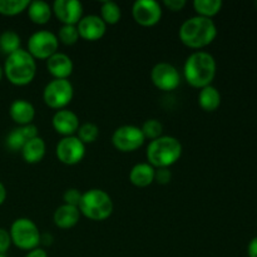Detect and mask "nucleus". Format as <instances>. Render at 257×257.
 Instances as JSON below:
<instances>
[{
	"label": "nucleus",
	"instance_id": "41",
	"mask_svg": "<svg viewBox=\"0 0 257 257\" xmlns=\"http://www.w3.org/2000/svg\"><path fill=\"white\" fill-rule=\"evenodd\" d=\"M0 257H7L5 255H0Z\"/></svg>",
	"mask_w": 257,
	"mask_h": 257
},
{
	"label": "nucleus",
	"instance_id": "8",
	"mask_svg": "<svg viewBox=\"0 0 257 257\" xmlns=\"http://www.w3.org/2000/svg\"><path fill=\"white\" fill-rule=\"evenodd\" d=\"M59 40L57 34L49 30H38L33 33L28 39L27 52L35 60H48L58 52Z\"/></svg>",
	"mask_w": 257,
	"mask_h": 257
},
{
	"label": "nucleus",
	"instance_id": "29",
	"mask_svg": "<svg viewBox=\"0 0 257 257\" xmlns=\"http://www.w3.org/2000/svg\"><path fill=\"white\" fill-rule=\"evenodd\" d=\"M142 130L143 136H145L146 140H157L162 136L163 133V124L158 119H155V118H151V119H147L141 127Z\"/></svg>",
	"mask_w": 257,
	"mask_h": 257
},
{
	"label": "nucleus",
	"instance_id": "35",
	"mask_svg": "<svg viewBox=\"0 0 257 257\" xmlns=\"http://www.w3.org/2000/svg\"><path fill=\"white\" fill-rule=\"evenodd\" d=\"M186 4H187L186 0H165V2H163V5L173 13L181 12V10L186 7Z\"/></svg>",
	"mask_w": 257,
	"mask_h": 257
},
{
	"label": "nucleus",
	"instance_id": "13",
	"mask_svg": "<svg viewBox=\"0 0 257 257\" xmlns=\"http://www.w3.org/2000/svg\"><path fill=\"white\" fill-rule=\"evenodd\" d=\"M52 10L62 25H77L83 18V4L79 0H55Z\"/></svg>",
	"mask_w": 257,
	"mask_h": 257
},
{
	"label": "nucleus",
	"instance_id": "10",
	"mask_svg": "<svg viewBox=\"0 0 257 257\" xmlns=\"http://www.w3.org/2000/svg\"><path fill=\"white\" fill-rule=\"evenodd\" d=\"M55 155L58 161L67 166H74L82 162L85 156V145L77 137L69 136L63 137L55 147Z\"/></svg>",
	"mask_w": 257,
	"mask_h": 257
},
{
	"label": "nucleus",
	"instance_id": "39",
	"mask_svg": "<svg viewBox=\"0 0 257 257\" xmlns=\"http://www.w3.org/2000/svg\"><path fill=\"white\" fill-rule=\"evenodd\" d=\"M5 200H7V188H5V186L0 181V206L5 202Z\"/></svg>",
	"mask_w": 257,
	"mask_h": 257
},
{
	"label": "nucleus",
	"instance_id": "30",
	"mask_svg": "<svg viewBox=\"0 0 257 257\" xmlns=\"http://www.w3.org/2000/svg\"><path fill=\"white\" fill-rule=\"evenodd\" d=\"M25 142H27V140H25V137L23 136L20 128H15V130H13L7 137V147L9 148L12 152L22 151V148L24 147Z\"/></svg>",
	"mask_w": 257,
	"mask_h": 257
},
{
	"label": "nucleus",
	"instance_id": "40",
	"mask_svg": "<svg viewBox=\"0 0 257 257\" xmlns=\"http://www.w3.org/2000/svg\"><path fill=\"white\" fill-rule=\"evenodd\" d=\"M3 75H4V70H3V67L0 65V80L3 79Z\"/></svg>",
	"mask_w": 257,
	"mask_h": 257
},
{
	"label": "nucleus",
	"instance_id": "7",
	"mask_svg": "<svg viewBox=\"0 0 257 257\" xmlns=\"http://www.w3.org/2000/svg\"><path fill=\"white\" fill-rule=\"evenodd\" d=\"M74 97V88L68 79H52L43 89V100L52 109H64Z\"/></svg>",
	"mask_w": 257,
	"mask_h": 257
},
{
	"label": "nucleus",
	"instance_id": "17",
	"mask_svg": "<svg viewBox=\"0 0 257 257\" xmlns=\"http://www.w3.org/2000/svg\"><path fill=\"white\" fill-rule=\"evenodd\" d=\"M80 216L82 215H80L79 208L63 203L54 211L53 221H54V225L60 230H70L78 225Z\"/></svg>",
	"mask_w": 257,
	"mask_h": 257
},
{
	"label": "nucleus",
	"instance_id": "36",
	"mask_svg": "<svg viewBox=\"0 0 257 257\" xmlns=\"http://www.w3.org/2000/svg\"><path fill=\"white\" fill-rule=\"evenodd\" d=\"M247 256L257 257V236L248 242L247 245Z\"/></svg>",
	"mask_w": 257,
	"mask_h": 257
},
{
	"label": "nucleus",
	"instance_id": "27",
	"mask_svg": "<svg viewBox=\"0 0 257 257\" xmlns=\"http://www.w3.org/2000/svg\"><path fill=\"white\" fill-rule=\"evenodd\" d=\"M77 133V137L79 138L84 145H90V143L97 141L98 136H99V128H98V125L95 124V123L85 122L79 125Z\"/></svg>",
	"mask_w": 257,
	"mask_h": 257
},
{
	"label": "nucleus",
	"instance_id": "37",
	"mask_svg": "<svg viewBox=\"0 0 257 257\" xmlns=\"http://www.w3.org/2000/svg\"><path fill=\"white\" fill-rule=\"evenodd\" d=\"M25 257H49V256H48L47 251H45L44 248L37 247V248H34V250L28 251Z\"/></svg>",
	"mask_w": 257,
	"mask_h": 257
},
{
	"label": "nucleus",
	"instance_id": "11",
	"mask_svg": "<svg viewBox=\"0 0 257 257\" xmlns=\"http://www.w3.org/2000/svg\"><path fill=\"white\" fill-rule=\"evenodd\" d=\"M153 85L163 92H172L181 84V75L177 68L167 62H160L151 70Z\"/></svg>",
	"mask_w": 257,
	"mask_h": 257
},
{
	"label": "nucleus",
	"instance_id": "4",
	"mask_svg": "<svg viewBox=\"0 0 257 257\" xmlns=\"http://www.w3.org/2000/svg\"><path fill=\"white\" fill-rule=\"evenodd\" d=\"M4 75L12 84L24 87L30 84L37 75V60L25 49L20 48L5 59Z\"/></svg>",
	"mask_w": 257,
	"mask_h": 257
},
{
	"label": "nucleus",
	"instance_id": "5",
	"mask_svg": "<svg viewBox=\"0 0 257 257\" xmlns=\"http://www.w3.org/2000/svg\"><path fill=\"white\" fill-rule=\"evenodd\" d=\"M80 215L90 221H105L112 216L114 205L112 197L100 188H92L83 192L79 206Z\"/></svg>",
	"mask_w": 257,
	"mask_h": 257
},
{
	"label": "nucleus",
	"instance_id": "14",
	"mask_svg": "<svg viewBox=\"0 0 257 257\" xmlns=\"http://www.w3.org/2000/svg\"><path fill=\"white\" fill-rule=\"evenodd\" d=\"M79 38L88 42H97L102 39L107 33V24L102 20L99 15L89 14L84 15L77 24Z\"/></svg>",
	"mask_w": 257,
	"mask_h": 257
},
{
	"label": "nucleus",
	"instance_id": "21",
	"mask_svg": "<svg viewBox=\"0 0 257 257\" xmlns=\"http://www.w3.org/2000/svg\"><path fill=\"white\" fill-rule=\"evenodd\" d=\"M28 17L34 24L44 25L50 20L53 15L52 5L48 4L43 0H33L29 3V7L27 9Z\"/></svg>",
	"mask_w": 257,
	"mask_h": 257
},
{
	"label": "nucleus",
	"instance_id": "16",
	"mask_svg": "<svg viewBox=\"0 0 257 257\" xmlns=\"http://www.w3.org/2000/svg\"><path fill=\"white\" fill-rule=\"evenodd\" d=\"M47 69L53 79H68L74 70V63L68 54L57 52L47 60Z\"/></svg>",
	"mask_w": 257,
	"mask_h": 257
},
{
	"label": "nucleus",
	"instance_id": "9",
	"mask_svg": "<svg viewBox=\"0 0 257 257\" xmlns=\"http://www.w3.org/2000/svg\"><path fill=\"white\" fill-rule=\"evenodd\" d=\"M146 142L141 127L133 124H124L115 128L112 135V145L117 151L123 153L135 152L140 150Z\"/></svg>",
	"mask_w": 257,
	"mask_h": 257
},
{
	"label": "nucleus",
	"instance_id": "32",
	"mask_svg": "<svg viewBox=\"0 0 257 257\" xmlns=\"http://www.w3.org/2000/svg\"><path fill=\"white\" fill-rule=\"evenodd\" d=\"M172 181V172L170 168H156L155 172V182L158 185H168Z\"/></svg>",
	"mask_w": 257,
	"mask_h": 257
},
{
	"label": "nucleus",
	"instance_id": "19",
	"mask_svg": "<svg viewBox=\"0 0 257 257\" xmlns=\"http://www.w3.org/2000/svg\"><path fill=\"white\" fill-rule=\"evenodd\" d=\"M156 168L148 162L137 163L130 171V181L133 186L140 188L148 187L155 182Z\"/></svg>",
	"mask_w": 257,
	"mask_h": 257
},
{
	"label": "nucleus",
	"instance_id": "23",
	"mask_svg": "<svg viewBox=\"0 0 257 257\" xmlns=\"http://www.w3.org/2000/svg\"><path fill=\"white\" fill-rule=\"evenodd\" d=\"M223 3L221 0H195L193 2V9L200 17L212 19L215 15L222 9Z\"/></svg>",
	"mask_w": 257,
	"mask_h": 257
},
{
	"label": "nucleus",
	"instance_id": "22",
	"mask_svg": "<svg viewBox=\"0 0 257 257\" xmlns=\"http://www.w3.org/2000/svg\"><path fill=\"white\" fill-rule=\"evenodd\" d=\"M198 104L205 112H215L221 105L220 90L212 84L200 89L198 93Z\"/></svg>",
	"mask_w": 257,
	"mask_h": 257
},
{
	"label": "nucleus",
	"instance_id": "33",
	"mask_svg": "<svg viewBox=\"0 0 257 257\" xmlns=\"http://www.w3.org/2000/svg\"><path fill=\"white\" fill-rule=\"evenodd\" d=\"M12 237L7 228L0 227V255H5L12 246Z\"/></svg>",
	"mask_w": 257,
	"mask_h": 257
},
{
	"label": "nucleus",
	"instance_id": "18",
	"mask_svg": "<svg viewBox=\"0 0 257 257\" xmlns=\"http://www.w3.org/2000/svg\"><path fill=\"white\" fill-rule=\"evenodd\" d=\"M9 115L20 127L33 123L35 118V108L25 99H15L9 107Z\"/></svg>",
	"mask_w": 257,
	"mask_h": 257
},
{
	"label": "nucleus",
	"instance_id": "28",
	"mask_svg": "<svg viewBox=\"0 0 257 257\" xmlns=\"http://www.w3.org/2000/svg\"><path fill=\"white\" fill-rule=\"evenodd\" d=\"M58 40L64 45H74L79 38L77 25H62L58 30Z\"/></svg>",
	"mask_w": 257,
	"mask_h": 257
},
{
	"label": "nucleus",
	"instance_id": "24",
	"mask_svg": "<svg viewBox=\"0 0 257 257\" xmlns=\"http://www.w3.org/2000/svg\"><path fill=\"white\" fill-rule=\"evenodd\" d=\"M100 18L103 22L108 25H115L119 23L120 18H122V10L117 3L112 2V0H107L100 4Z\"/></svg>",
	"mask_w": 257,
	"mask_h": 257
},
{
	"label": "nucleus",
	"instance_id": "20",
	"mask_svg": "<svg viewBox=\"0 0 257 257\" xmlns=\"http://www.w3.org/2000/svg\"><path fill=\"white\" fill-rule=\"evenodd\" d=\"M22 157L29 165L39 163L44 158L47 152V145L42 137H35L25 142L24 147L22 148Z\"/></svg>",
	"mask_w": 257,
	"mask_h": 257
},
{
	"label": "nucleus",
	"instance_id": "3",
	"mask_svg": "<svg viewBox=\"0 0 257 257\" xmlns=\"http://www.w3.org/2000/svg\"><path fill=\"white\" fill-rule=\"evenodd\" d=\"M182 145L173 136H161L148 143L146 157L155 168H170L180 161L182 156Z\"/></svg>",
	"mask_w": 257,
	"mask_h": 257
},
{
	"label": "nucleus",
	"instance_id": "2",
	"mask_svg": "<svg viewBox=\"0 0 257 257\" xmlns=\"http://www.w3.org/2000/svg\"><path fill=\"white\" fill-rule=\"evenodd\" d=\"M217 73V63L212 54L203 50L191 53L183 64V77L193 88L202 89L212 84Z\"/></svg>",
	"mask_w": 257,
	"mask_h": 257
},
{
	"label": "nucleus",
	"instance_id": "26",
	"mask_svg": "<svg viewBox=\"0 0 257 257\" xmlns=\"http://www.w3.org/2000/svg\"><path fill=\"white\" fill-rule=\"evenodd\" d=\"M30 0H0V14L15 17L28 9Z\"/></svg>",
	"mask_w": 257,
	"mask_h": 257
},
{
	"label": "nucleus",
	"instance_id": "31",
	"mask_svg": "<svg viewBox=\"0 0 257 257\" xmlns=\"http://www.w3.org/2000/svg\"><path fill=\"white\" fill-rule=\"evenodd\" d=\"M82 195L83 193L80 192L78 188H68V190H65L64 193H63V201H64L65 205L78 207L80 200H82Z\"/></svg>",
	"mask_w": 257,
	"mask_h": 257
},
{
	"label": "nucleus",
	"instance_id": "15",
	"mask_svg": "<svg viewBox=\"0 0 257 257\" xmlns=\"http://www.w3.org/2000/svg\"><path fill=\"white\" fill-rule=\"evenodd\" d=\"M52 125L55 132L58 135L63 136V137L74 136L78 132V128L80 125L79 117L73 110L64 108V109L57 110L53 114Z\"/></svg>",
	"mask_w": 257,
	"mask_h": 257
},
{
	"label": "nucleus",
	"instance_id": "38",
	"mask_svg": "<svg viewBox=\"0 0 257 257\" xmlns=\"http://www.w3.org/2000/svg\"><path fill=\"white\" fill-rule=\"evenodd\" d=\"M54 241L53 238L52 233H42L40 235V245H44V246H50Z\"/></svg>",
	"mask_w": 257,
	"mask_h": 257
},
{
	"label": "nucleus",
	"instance_id": "6",
	"mask_svg": "<svg viewBox=\"0 0 257 257\" xmlns=\"http://www.w3.org/2000/svg\"><path fill=\"white\" fill-rule=\"evenodd\" d=\"M10 237L12 243L23 251H30L39 247L40 235L39 227L33 220L28 217H19L13 221L10 226Z\"/></svg>",
	"mask_w": 257,
	"mask_h": 257
},
{
	"label": "nucleus",
	"instance_id": "12",
	"mask_svg": "<svg viewBox=\"0 0 257 257\" xmlns=\"http://www.w3.org/2000/svg\"><path fill=\"white\" fill-rule=\"evenodd\" d=\"M132 17L141 27H155L162 18V7L156 0H137L132 5Z\"/></svg>",
	"mask_w": 257,
	"mask_h": 257
},
{
	"label": "nucleus",
	"instance_id": "1",
	"mask_svg": "<svg viewBox=\"0 0 257 257\" xmlns=\"http://www.w3.org/2000/svg\"><path fill=\"white\" fill-rule=\"evenodd\" d=\"M178 37L186 47L197 52L212 44L217 37V27L212 19L195 15L181 24Z\"/></svg>",
	"mask_w": 257,
	"mask_h": 257
},
{
	"label": "nucleus",
	"instance_id": "25",
	"mask_svg": "<svg viewBox=\"0 0 257 257\" xmlns=\"http://www.w3.org/2000/svg\"><path fill=\"white\" fill-rule=\"evenodd\" d=\"M20 35L14 30H4L0 34V50L8 55L13 54L20 49Z\"/></svg>",
	"mask_w": 257,
	"mask_h": 257
},
{
	"label": "nucleus",
	"instance_id": "34",
	"mask_svg": "<svg viewBox=\"0 0 257 257\" xmlns=\"http://www.w3.org/2000/svg\"><path fill=\"white\" fill-rule=\"evenodd\" d=\"M19 128L27 141L33 140V138H35V137H39L38 127L35 124H33V123H30V124H27V125H23V127H19Z\"/></svg>",
	"mask_w": 257,
	"mask_h": 257
}]
</instances>
